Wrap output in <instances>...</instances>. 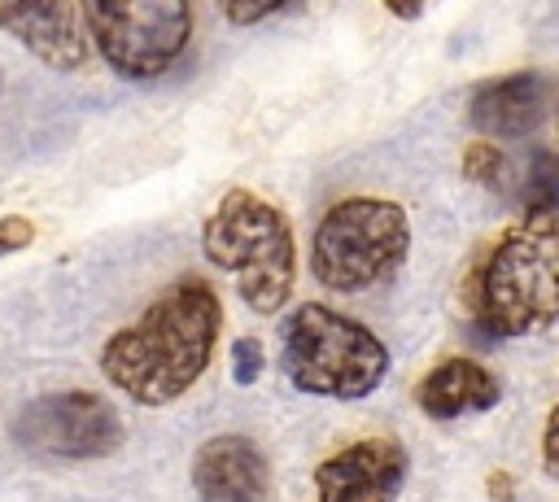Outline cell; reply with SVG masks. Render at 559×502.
I'll return each instance as SVG.
<instances>
[{
  "label": "cell",
  "mask_w": 559,
  "mask_h": 502,
  "mask_svg": "<svg viewBox=\"0 0 559 502\" xmlns=\"http://www.w3.org/2000/svg\"><path fill=\"white\" fill-rule=\"evenodd\" d=\"M498 397H502L498 375L489 367H480L476 358H441L415 384V402L428 419H459V415L493 410Z\"/></svg>",
  "instance_id": "12"
},
{
  "label": "cell",
  "mask_w": 559,
  "mask_h": 502,
  "mask_svg": "<svg viewBox=\"0 0 559 502\" xmlns=\"http://www.w3.org/2000/svg\"><path fill=\"white\" fill-rule=\"evenodd\" d=\"M406 485V450L397 437H362L314 467L319 502H397Z\"/></svg>",
  "instance_id": "8"
},
{
  "label": "cell",
  "mask_w": 559,
  "mask_h": 502,
  "mask_svg": "<svg viewBox=\"0 0 559 502\" xmlns=\"http://www.w3.org/2000/svg\"><path fill=\"white\" fill-rule=\"evenodd\" d=\"M92 48L131 83L162 79L192 39V0H79Z\"/></svg>",
  "instance_id": "6"
},
{
  "label": "cell",
  "mask_w": 559,
  "mask_h": 502,
  "mask_svg": "<svg viewBox=\"0 0 559 502\" xmlns=\"http://www.w3.org/2000/svg\"><path fill=\"white\" fill-rule=\"evenodd\" d=\"M280 367L297 393L358 402L384 384L389 349L367 323L306 301L280 327Z\"/></svg>",
  "instance_id": "4"
},
{
  "label": "cell",
  "mask_w": 559,
  "mask_h": 502,
  "mask_svg": "<svg viewBox=\"0 0 559 502\" xmlns=\"http://www.w3.org/2000/svg\"><path fill=\"white\" fill-rule=\"evenodd\" d=\"M9 432L26 454L39 458H105L127 437L122 415L109 406V397L87 389L31 397L13 415Z\"/></svg>",
  "instance_id": "7"
},
{
  "label": "cell",
  "mask_w": 559,
  "mask_h": 502,
  "mask_svg": "<svg viewBox=\"0 0 559 502\" xmlns=\"http://www.w3.org/2000/svg\"><path fill=\"white\" fill-rule=\"evenodd\" d=\"M31 240H35V223H31L26 214H4V218H0V258L22 253Z\"/></svg>",
  "instance_id": "17"
},
{
  "label": "cell",
  "mask_w": 559,
  "mask_h": 502,
  "mask_svg": "<svg viewBox=\"0 0 559 502\" xmlns=\"http://www.w3.org/2000/svg\"><path fill=\"white\" fill-rule=\"evenodd\" d=\"M542 467L550 476H559V406H550L546 428H542Z\"/></svg>",
  "instance_id": "18"
},
{
  "label": "cell",
  "mask_w": 559,
  "mask_h": 502,
  "mask_svg": "<svg viewBox=\"0 0 559 502\" xmlns=\"http://www.w3.org/2000/svg\"><path fill=\"white\" fill-rule=\"evenodd\" d=\"M411 253V218L384 196H341L310 231V271L332 292L384 284Z\"/></svg>",
  "instance_id": "5"
},
{
  "label": "cell",
  "mask_w": 559,
  "mask_h": 502,
  "mask_svg": "<svg viewBox=\"0 0 559 502\" xmlns=\"http://www.w3.org/2000/svg\"><path fill=\"white\" fill-rule=\"evenodd\" d=\"M192 489L197 502H266L271 463L258 441L223 432L201 441V450L192 454Z\"/></svg>",
  "instance_id": "11"
},
{
  "label": "cell",
  "mask_w": 559,
  "mask_h": 502,
  "mask_svg": "<svg viewBox=\"0 0 559 502\" xmlns=\"http://www.w3.org/2000/svg\"><path fill=\"white\" fill-rule=\"evenodd\" d=\"M550 135H555V157H559V92H555V105H550Z\"/></svg>",
  "instance_id": "21"
},
{
  "label": "cell",
  "mask_w": 559,
  "mask_h": 502,
  "mask_svg": "<svg viewBox=\"0 0 559 502\" xmlns=\"http://www.w3.org/2000/svg\"><path fill=\"white\" fill-rule=\"evenodd\" d=\"M262 340L258 336H236L231 340V380L236 384H253L262 375Z\"/></svg>",
  "instance_id": "15"
},
{
  "label": "cell",
  "mask_w": 559,
  "mask_h": 502,
  "mask_svg": "<svg viewBox=\"0 0 559 502\" xmlns=\"http://www.w3.org/2000/svg\"><path fill=\"white\" fill-rule=\"evenodd\" d=\"M555 92L559 87H550L537 70L485 79L467 100V122L480 131V140H520L550 118Z\"/></svg>",
  "instance_id": "10"
},
{
  "label": "cell",
  "mask_w": 559,
  "mask_h": 502,
  "mask_svg": "<svg viewBox=\"0 0 559 502\" xmlns=\"http://www.w3.org/2000/svg\"><path fill=\"white\" fill-rule=\"evenodd\" d=\"M467 314L485 340L559 323V218H520L489 244L467 279Z\"/></svg>",
  "instance_id": "2"
},
{
  "label": "cell",
  "mask_w": 559,
  "mask_h": 502,
  "mask_svg": "<svg viewBox=\"0 0 559 502\" xmlns=\"http://www.w3.org/2000/svg\"><path fill=\"white\" fill-rule=\"evenodd\" d=\"M489 493H493L498 502H507V498H511V476H507V471H493V476H489Z\"/></svg>",
  "instance_id": "20"
},
{
  "label": "cell",
  "mask_w": 559,
  "mask_h": 502,
  "mask_svg": "<svg viewBox=\"0 0 559 502\" xmlns=\"http://www.w3.org/2000/svg\"><path fill=\"white\" fill-rule=\"evenodd\" d=\"M218 332V292L210 279L183 275L100 345V375L135 406H170L205 375Z\"/></svg>",
  "instance_id": "1"
},
{
  "label": "cell",
  "mask_w": 559,
  "mask_h": 502,
  "mask_svg": "<svg viewBox=\"0 0 559 502\" xmlns=\"http://www.w3.org/2000/svg\"><path fill=\"white\" fill-rule=\"evenodd\" d=\"M288 0H218V13L231 22V26H258L262 17L280 13Z\"/></svg>",
  "instance_id": "16"
},
{
  "label": "cell",
  "mask_w": 559,
  "mask_h": 502,
  "mask_svg": "<svg viewBox=\"0 0 559 502\" xmlns=\"http://www.w3.org/2000/svg\"><path fill=\"white\" fill-rule=\"evenodd\" d=\"M201 253L231 275L240 301L253 314H280L297 284V240L280 205L249 188L218 196L201 227Z\"/></svg>",
  "instance_id": "3"
},
{
  "label": "cell",
  "mask_w": 559,
  "mask_h": 502,
  "mask_svg": "<svg viewBox=\"0 0 559 502\" xmlns=\"http://www.w3.org/2000/svg\"><path fill=\"white\" fill-rule=\"evenodd\" d=\"M463 175H467L472 183H480V188L502 192V188H507V175H511V162H507V153L498 148V140H472V144L463 148Z\"/></svg>",
  "instance_id": "14"
},
{
  "label": "cell",
  "mask_w": 559,
  "mask_h": 502,
  "mask_svg": "<svg viewBox=\"0 0 559 502\" xmlns=\"http://www.w3.org/2000/svg\"><path fill=\"white\" fill-rule=\"evenodd\" d=\"M397 22H415L419 13H424V0H380Z\"/></svg>",
  "instance_id": "19"
},
{
  "label": "cell",
  "mask_w": 559,
  "mask_h": 502,
  "mask_svg": "<svg viewBox=\"0 0 559 502\" xmlns=\"http://www.w3.org/2000/svg\"><path fill=\"white\" fill-rule=\"evenodd\" d=\"M0 31L48 70H79L92 44L74 0H0Z\"/></svg>",
  "instance_id": "9"
},
{
  "label": "cell",
  "mask_w": 559,
  "mask_h": 502,
  "mask_svg": "<svg viewBox=\"0 0 559 502\" xmlns=\"http://www.w3.org/2000/svg\"><path fill=\"white\" fill-rule=\"evenodd\" d=\"M524 218H559V157L546 148L524 166Z\"/></svg>",
  "instance_id": "13"
}]
</instances>
